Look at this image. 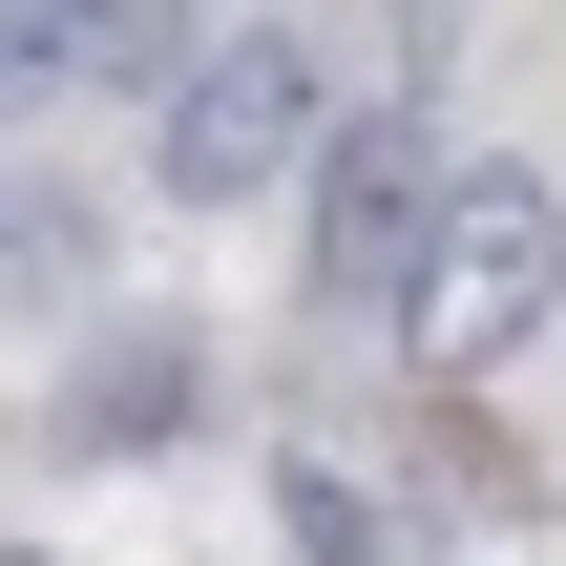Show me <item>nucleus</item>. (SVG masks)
<instances>
[{"instance_id":"1","label":"nucleus","mask_w":566,"mask_h":566,"mask_svg":"<svg viewBox=\"0 0 566 566\" xmlns=\"http://www.w3.org/2000/svg\"><path fill=\"white\" fill-rule=\"evenodd\" d=\"M566 294V210H546V168H441V231H420V357L441 378H483V357H525V315Z\"/></svg>"},{"instance_id":"2","label":"nucleus","mask_w":566,"mask_h":566,"mask_svg":"<svg viewBox=\"0 0 566 566\" xmlns=\"http://www.w3.org/2000/svg\"><path fill=\"white\" fill-rule=\"evenodd\" d=\"M420 231H441V126L420 105H357L315 147V294L336 315H399L420 294Z\"/></svg>"},{"instance_id":"3","label":"nucleus","mask_w":566,"mask_h":566,"mask_svg":"<svg viewBox=\"0 0 566 566\" xmlns=\"http://www.w3.org/2000/svg\"><path fill=\"white\" fill-rule=\"evenodd\" d=\"M294 147H315V63H294V21H231V42L168 63V189H189V210L273 189Z\"/></svg>"},{"instance_id":"4","label":"nucleus","mask_w":566,"mask_h":566,"mask_svg":"<svg viewBox=\"0 0 566 566\" xmlns=\"http://www.w3.org/2000/svg\"><path fill=\"white\" fill-rule=\"evenodd\" d=\"M168 399H189V336H126V357H84L63 441H84V462H105V441H168Z\"/></svg>"},{"instance_id":"5","label":"nucleus","mask_w":566,"mask_h":566,"mask_svg":"<svg viewBox=\"0 0 566 566\" xmlns=\"http://www.w3.org/2000/svg\"><path fill=\"white\" fill-rule=\"evenodd\" d=\"M42 84H105V0H0V105Z\"/></svg>"}]
</instances>
